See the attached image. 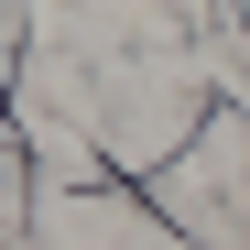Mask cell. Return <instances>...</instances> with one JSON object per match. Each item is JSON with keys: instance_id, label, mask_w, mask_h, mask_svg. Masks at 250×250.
Masks as SVG:
<instances>
[{"instance_id": "cell-1", "label": "cell", "mask_w": 250, "mask_h": 250, "mask_svg": "<svg viewBox=\"0 0 250 250\" xmlns=\"http://www.w3.org/2000/svg\"><path fill=\"white\" fill-rule=\"evenodd\" d=\"M131 196H142V218L174 229L185 250H239L250 239V120L239 109H207L163 163L131 174Z\"/></svg>"}]
</instances>
